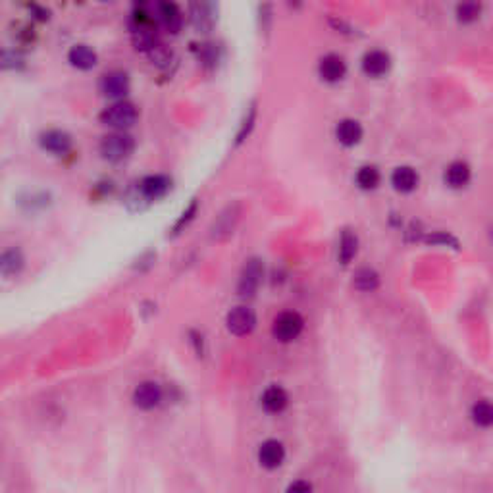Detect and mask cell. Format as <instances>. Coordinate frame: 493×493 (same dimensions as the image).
<instances>
[{"label":"cell","instance_id":"obj_1","mask_svg":"<svg viewBox=\"0 0 493 493\" xmlns=\"http://www.w3.org/2000/svg\"><path fill=\"white\" fill-rule=\"evenodd\" d=\"M137 116L139 112L137 108H135V104L128 103V101H118V103H114L104 108L103 114H101V120H103L106 126H110V128L126 130V128H130V126L135 123Z\"/></svg>","mask_w":493,"mask_h":493},{"label":"cell","instance_id":"obj_2","mask_svg":"<svg viewBox=\"0 0 493 493\" xmlns=\"http://www.w3.org/2000/svg\"><path fill=\"white\" fill-rule=\"evenodd\" d=\"M133 148H135V141L123 131H114L101 141V153L106 160H112V162H120L123 158H128L133 153Z\"/></svg>","mask_w":493,"mask_h":493},{"label":"cell","instance_id":"obj_3","mask_svg":"<svg viewBox=\"0 0 493 493\" xmlns=\"http://www.w3.org/2000/svg\"><path fill=\"white\" fill-rule=\"evenodd\" d=\"M303 326H304V322H303V318H301V314L287 311V312H282L276 320H274L272 334H274V338L276 339H279V341L287 343V341H293V339H297L299 336H301Z\"/></svg>","mask_w":493,"mask_h":493},{"label":"cell","instance_id":"obj_4","mask_svg":"<svg viewBox=\"0 0 493 493\" xmlns=\"http://www.w3.org/2000/svg\"><path fill=\"white\" fill-rule=\"evenodd\" d=\"M191 24L199 31H210L218 19V6L212 2H193L189 6Z\"/></svg>","mask_w":493,"mask_h":493},{"label":"cell","instance_id":"obj_5","mask_svg":"<svg viewBox=\"0 0 493 493\" xmlns=\"http://www.w3.org/2000/svg\"><path fill=\"white\" fill-rule=\"evenodd\" d=\"M262 260L259 259H249L245 262V266L241 270V277H239V293L243 297L247 295H252L260 286V279H262Z\"/></svg>","mask_w":493,"mask_h":493},{"label":"cell","instance_id":"obj_6","mask_svg":"<svg viewBox=\"0 0 493 493\" xmlns=\"http://www.w3.org/2000/svg\"><path fill=\"white\" fill-rule=\"evenodd\" d=\"M225 324H227V329H230L232 334H235V336H247V334H251L252 328H254L257 316H254V312H252L251 309H247V306H235L234 311L227 314Z\"/></svg>","mask_w":493,"mask_h":493},{"label":"cell","instance_id":"obj_7","mask_svg":"<svg viewBox=\"0 0 493 493\" xmlns=\"http://www.w3.org/2000/svg\"><path fill=\"white\" fill-rule=\"evenodd\" d=\"M172 187V180L168 175L162 173H155V175H147L139 182L137 189L139 193L147 200H156L160 197H164L166 193Z\"/></svg>","mask_w":493,"mask_h":493},{"label":"cell","instance_id":"obj_8","mask_svg":"<svg viewBox=\"0 0 493 493\" xmlns=\"http://www.w3.org/2000/svg\"><path fill=\"white\" fill-rule=\"evenodd\" d=\"M101 91L106 96H112V98L123 96L130 91V78H128V73L121 71V69H114V71L104 73L103 79H101Z\"/></svg>","mask_w":493,"mask_h":493},{"label":"cell","instance_id":"obj_9","mask_svg":"<svg viewBox=\"0 0 493 493\" xmlns=\"http://www.w3.org/2000/svg\"><path fill=\"white\" fill-rule=\"evenodd\" d=\"M156 19L170 33H178L182 29L183 14L178 4H173V2H160V4H156Z\"/></svg>","mask_w":493,"mask_h":493},{"label":"cell","instance_id":"obj_10","mask_svg":"<svg viewBox=\"0 0 493 493\" xmlns=\"http://www.w3.org/2000/svg\"><path fill=\"white\" fill-rule=\"evenodd\" d=\"M162 399V390L156 381H143L141 386H137V390L133 391V403L139 408H155Z\"/></svg>","mask_w":493,"mask_h":493},{"label":"cell","instance_id":"obj_11","mask_svg":"<svg viewBox=\"0 0 493 493\" xmlns=\"http://www.w3.org/2000/svg\"><path fill=\"white\" fill-rule=\"evenodd\" d=\"M347 71L345 60L339 54H326L318 64V73L324 81L336 83L339 79H343Z\"/></svg>","mask_w":493,"mask_h":493},{"label":"cell","instance_id":"obj_12","mask_svg":"<svg viewBox=\"0 0 493 493\" xmlns=\"http://www.w3.org/2000/svg\"><path fill=\"white\" fill-rule=\"evenodd\" d=\"M41 145L54 155H66L71 148V137L66 131L49 130L41 133Z\"/></svg>","mask_w":493,"mask_h":493},{"label":"cell","instance_id":"obj_13","mask_svg":"<svg viewBox=\"0 0 493 493\" xmlns=\"http://www.w3.org/2000/svg\"><path fill=\"white\" fill-rule=\"evenodd\" d=\"M286 459V449L284 445L276 440H268L260 445L259 460L264 468H277Z\"/></svg>","mask_w":493,"mask_h":493},{"label":"cell","instance_id":"obj_14","mask_svg":"<svg viewBox=\"0 0 493 493\" xmlns=\"http://www.w3.org/2000/svg\"><path fill=\"white\" fill-rule=\"evenodd\" d=\"M237 218H239V205L234 202V205H230V207L225 208L220 216H216V222H214L212 230H210V232H212V237H214V239H224L225 235L232 234Z\"/></svg>","mask_w":493,"mask_h":493},{"label":"cell","instance_id":"obj_15","mask_svg":"<svg viewBox=\"0 0 493 493\" xmlns=\"http://www.w3.org/2000/svg\"><path fill=\"white\" fill-rule=\"evenodd\" d=\"M390 66H391L390 56H388L383 51H370L364 54L363 69L368 73V76H372V78H380V76H383V73L390 69Z\"/></svg>","mask_w":493,"mask_h":493},{"label":"cell","instance_id":"obj_16","mask_svg":"<svg viewBox=\"0 0 493 493\" xmlns=\"http://www.w3.org/2000/svg\"><path fill=\"white\" fill-rule=\"evenodd\" d=\"M391 183L401 193H410L418 185V173L410 166H399L391 173Z\"/></svg>","mask_w":493,"mask_h":493},{"label":"cell","instance_id":"obj_17","mask_svg":"<svg viewBox=\"0 0 493 493\" xmlns=\"http://www.w3.org/2000/svg\"><path fill=\"white\" fill-rule=\"evenodd\" d=\"M336 137L341 145L353 147L363 137V128L356 120H341L336 128Z\"/></svg>","mask_w":493,"mask_h":493},{"label":"cell","instance_id":"obj_18","mask_svg":"<svg viewBox=\"0 0 493 493\" xmlns=\"http://www.w3.org/2000/svg\"><path fill=\"white\" fill-rule=\"evenodd\" d=\"M68 60L76 68L89 69L96 64V52L87 44H73L68 52Z\"/></svg>","mask_w":493,"mask_h":493},{"label":"cell","instance_id":"obj_19","mask_svg":"<svg viewBox=\"0 0 493 493\" xmlns=\"http://www.w3.org/2000/svg\"><path fill=\"white\" fill-rule=\"evenodd\" d=\"M262 407L268 413H282L287 407V393L279 386H270L268 390L262 393Z\"/></svg>","mask_w":493,"mask_h":493},{"label":"cell","instance_id":"obj_20","mask_svg":"<svg viewBox=\"0 0 493 493\" xmlns=\"http://www.w3.org/2000/svg\"><path fill=\"white\" fill-rule=\"evenodd\" d=\"M445 182L451 185L453 189H460L470 182V168L465 162H453L449 168L445 170Z\"/></svg>","mask_w":493,"mask_h":493},{"label":"cell","instance_id":"obj_21","mask_svg":"<svg viewBox=\"0 0 493 493\" xmlns=\"http://www.w3.org/2000/svg\"><path fill=\"white\" fill-rule=\"evenodd\" d=\"M470 415H472L474 424L482 426V428H490V426H493V403L485 401V399L478 401V403H474Z\"/></svg>","mask_w":493,"mask_h":493},{"label":"cell","instance_id":"obj_22","mask_svg":"<svg viewBox=\"0 0 493 493\" xmlns=\"http://www.w3.org/2000/svg\"><path fill=\"white\" fill-rule=\"evenodd\" d=\"M24 266V257L19 249H8V251L2 254V260H0V268H2V274L4 276H10V274H16L19 272Z\"/></svg>","mask_w":493,"mask_h":493},{"label":"cell","instance_id":"obj_23","mask_svg":"<svg viewBox=\"0 0 493 493\" xmlns=\"http://www.w3.org/2000/svg\"><path fill=\"white\" fill-rule=\"evenodd\" d=\"M356 245H358V239L353 232L345 230L343 235H341V241H339V260L347 264L351 262V259L356 254Z\"/></svg>","mask_w":493,"mask_h":493},{"label":"cell","instance_id":"obj_24","mask_svg":"<svg viewBox=\"0 0 493 493\" xmlns=\"http://www.w3.org/2000/svg\"><path fill=\"white\" fill-rule=\"evenodd\" d=\"M356 183L358 187L363 189H374L378 183H380V172L376 166H363L358 172H356Z\"/></svg>","mask_w":493,"mask_h":493},{"label":"cell","instance_id":"obj_25","mask_svg":"<svg viewBox=\"0 0 493 493\" xmlns=\"http://www.w3.org/2000/svg\"><path fill=\"white\" fill-rule=\"evenodd\" d=\"M355 287L361 289V291H372V289L378 287V274L370 268L356 270Z\"/></svg>","mask_w":493,"mask_h":493},{"label":"cell","instance_id":"obj_26","mask_svg":"<svg viewBox=\"0 0 493 493\" xmlns=\"http://www.w3.org/2000/svg\"><path fill=\"white\" fill-rule=\"evenodd\" d=\"M254 114H257V108H254V103H252L251 106L245 110V116H243L239 131H237V135H235V145H239V143L245 141V137L249 135V131H251L252 128V121H254Z\"/></svg>","mask_w":493,"mask_h":493},{"label":"cell","instance_id":"obj_27","mask_svg":"<svg viewBox=\"0 0 493 493\" xmlns=\"http://www.w3.org/2000/svg\"><path fill=\"white\" fill-rule=\"evenodd\" d=\"M197 208H199V200L197 199H191V202H189V207L185 208L182 212V216H180V220L173 224V227H172V234H180V230H182L183 225H187L193 220V216L197 214Z\"/></svg>","mask_w":493,"mask_h":493},{"label":"cell","instance_id":"obj_28","mask_svg":"<svg viewBox=\"0 0 493 493\" xmlns=\"http://www.w3.org/2000/svg\"><path fill=\"white\" fill-rule=\"evenodd\" d=\"M457 16H459V19H462V21H472V19H476V17L480 16V6H478V4H472V2L460 4L459 8H457Z\"/></svg>","mask_w":493,"mask_h":493},{"label":"cell","instance_id":"obj_29","mask_svg":"<svg viewBox=\"0 0 493 493\" xmlns=\"http://www.w3.org/2000/svg\"><path fill=\"white\" fill-rule=\"evenodd\" d=\"M199 56L202 58L205 64H214V62L218 60V54L216 51H214V44H202Z\"/></svg>","mask_w":493,"mask_h":493},{"label":"cell","instance_id":"obj_30","mask_svg":"<svg viewBox=\"0 0 493 493\" xmlns=\"http://www.w3.org/2000/svg\"><path fill=\"white\" fill-rule=\"evenodd\" d=\"M287 493H312V485L304 480H299V482H293L287 487Z\"/></svg>","mask_w":493,"mask_h":493}]
</instances>
